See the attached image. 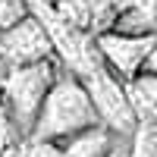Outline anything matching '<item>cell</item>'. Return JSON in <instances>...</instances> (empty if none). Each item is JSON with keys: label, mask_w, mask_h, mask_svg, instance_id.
<instances>
[{"label": "cell", "mask_w": 157, "mask_h": 157, "mask_svg": "<svg viewBox=\"0 0 157 157\" xmlns=\"http://www.w3.org/2000/svg\"><path fill=\"white\" fill-rule=\"evenodd\" d=\"M113 157H129V138H126V135L120 138V145H116V151H113Z\"/></svg>", "instance_id": "obj_15"}, {"label": "cell", "mask_w": 157, "mask_h": 157, "mask_svg": "<svg viewBox=\"0 0 157 157\" xmlns=\"http://www.w3.org/2000/svg\"><path fill=\"white\" fill-rule=\"evenodd\" d=\"M13 151H16V148H0V157H10Z\"/></svg>", "instance_id": "obj_16"}, {"label": "cell", "mask_w": 157, "mask_h": 157, "mask_svg": "<svg viewBox=\"0 0 157 157\" xmlns=\"http://www.w3.org/2000/svg\"><path fill=\"white\" fill-rule=\"evenodd\" d=\"M16 157H66L63 141H50V138H25L16 148Z\"/></svg>", "instance_id": "obj_11"}, {"label": "cell", "mask_w": 157, "mask_h": 157, "mask_svg": "<svg viewBox=\"0 0 157 157\" xmlns=\"http://www.w3.org/2000/svg\"><path fill=\"white\" fill-rule=\"evenodd\" d=\"M129 157H157V123H138L129 138Z\"/></svg>", "instance_id": "obj_10"}, {"label": "cell", "mask_w": 157, "mask_h": 157, "mask_svg": "<svg viewBox=\"0 0 157 157\" xmlns=\"http://www.w3.org/2000/svg\"><path fill=\"white\" fill-rule=\"evenodd\" d=\"M29 13H32L29 0H0V32L16 25V22H22Z\"/></svg>", "instance_id": "obj_12"}, {"label": "cell", "mask_w": 157, "mask_h": 157, "mask_svg": "<svg viewBox=\"0 0 157 157\" xmlns=\"http://www.w3.org/2000/svg\"><path fill=\"white\" fill-rule=\"evenodd\" d=\"M141 72H154V75H157V44L151 47V54H148V60H145V69H141Z\"/></svg>", "instance_id": "obj_14"}, {"label": "cell", "mask_w": 157, "mask_h": 157, "mask_svg": "<svg viewBox=\"0 0 157 157\" xmlns=\"http://www.w3.org/2000/svg\"><path fill=\"white\" fill-rule=\"evenodd\" d=\"M101 116L94 110V101H91L85 82L69 69H60L54 88L44 101L41 113H38V123L32 129L29 138H50V141H66L75 132H85V129L98 126Z\"/></svg>", "instance_id": "obj_2"}, {"label": "cell", "mask_w": 157, "mask_h": 157, "mask_svg": "<svg viewBox=\"0 0 157 157\" xmlns=\"http://www.w3.org/2000/svg\"><path fill=\"white\" fill-rule=\"evenodd\" d=\"M47 57H57V50L35 13H29L22 22L0 32V63L3 66H29V63L47 60Z\"/></svg>", "instance_id": "obj_4"}, {"label": "cell", "mask_w": 157, "mask_h": 157, "mask_svg": "<svg viewBox=\"0 0 157 157\" xmlns=\"http://www.w3.org/2000/svg\"><path fill=\"white\" fill-rule=\"evenodd\" d=\"M3 145H10V148H19V141L13 138V129H10V123H6V116L0 113V148Z\"/></svg>", "instance_id": "obj_13"}, {"label": "cell", "mask_w": 157, "mask_h": 157, "mask_svg": "<svg viewBox=\"0 0 157 157\" xmlns=\"http://www.w3.org/2000/svg\"><path fill=\"white\" fill-rule=\"evenodd\" d=\"M29 3H47V6H54V0H29Z\"/></svg>", "instance_id": "obj_17"}, {"label": "cell", "mask_w": 157, "mask_h": 157, "mask_svg": "<svg viewBox=\"0 0 157 157\" xmlns=\"http://www.w3.org/2000/svg\"><path fill=\"white\" fill-rule=\"evenodd\" d=\"M0 69H3V63H0Z\"/></svg>", "instance_id": "obj_18"}, {"label": "cell", "mask_w": 157, "mask_h": 157, "mask_svg": "<svg viewBox=\"0 0 157 157\" xmlns=\"http://www.w3.org/2000/svg\"><path fill=\"white\" fill-rule=\"evenodd\" d=\"M0 113H3V110H0ZM13 138H16V135H13Z\"/></svg>", "instance_id": "obj_19"}, {"label": "cell", "mask_w": 157, "mask_h": 157, "mask_svg": "<svg viewBox=\"0 0 157 157\" xmlns=\"http://www.w3.org/2000/svg\"><path fill=\"white\" fill-rule=\"evenodd\" d=\"M60 69H63V63L57 57L29 63V66H3L0 69V110H3L19 145L32 135L38 113H41Z\"/></svg>", "instance_id": "obj_1"}, {"label": "cell", "mask_w": 157, "mask_h": 157, "mask_svg": "<svg viewBox=\"0 0 157 157\" xmlns=\"http://www.w3.org/2000/svg\"><path fill=\"white\" fill-rule=\"evenodd\" d=\"M110 29L123 35H157V0H132Z\"/></svg>", "instance_id": "obj_7"}, {"label": "cell", "mask_w": 157, "mask_h": 157, "mask_svg": "<svg viewBox=\"0 0 157 157\" xmlns=\"http://www.w3.org/2000/svg\"><path fill=\"white\" fill-rule=\"evenodd\" d=\"M98 50L104 63L123 78V82H132V78L145 69V60L151 54V47L157 44V35H123V32H98L94 35Z\"/></svg>", "instance_id": "obj_5"}, {"label": "cell", "mask_w": 157, "mask_h": 157, "mask_svg": "<svg viewBox=\"0 0 157 157\" xmlns=\"http://www.w3.org/2000/svg\"><path fill=\"white\" fill-rule=\"evenodd\" d=\"M78 78L85 82L91 101H94V110L101 116V123L110 126L116 135L132 138V132L138 129V116L132 110V101H129V85L104 63V57Z\"/></svg>", "instance_id": "obj_3"}, {"label": "cell", "mask_w": 157, "mask_h": 157, "mask_svg": "<svg viewBox=\"0 0 157 157\" xmlns=\"http://www.w3.org/2000/svg\"><path fill=\"white\" fill-rule=\"evenodd\" d=\"M129 85V101L138 116V123H157V75L154 72H138Z\"/></svg>", "instance_id": "obj_8"}, {"label": "cell", "mask_w": 157, "mask_h": 157, "mask_svg": "<svg viewBox=\"0 0 157 157\" xmlns=\"http://www.w3.org/2000/svg\"><path fill=\"white\" fill-rule=\"evenodd\" d=\"M120 138L123 135H116L110 126L98 123L85 132H75L72 138H66L63 148H66V157H113Z\"/></svg>", "instance_id": "obj_6"}, {"label": "cell", "mask_w": 157, "mask_h": 157, "mask_svg": "<svg viewBox=\"0 0 157 157\" xmlns=\"http://www.w3.org/2000/svg\"><path fill=\"white\" fill-rule=\"evenodd\" d=\"M54 10L72 25L94 35V0H54Z\"/></svg>", "instance_id": "obj_9"}]
</instances>
